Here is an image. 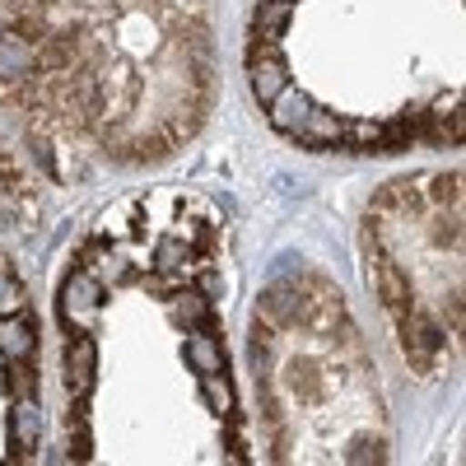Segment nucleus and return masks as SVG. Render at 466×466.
I'll return each instance as SVG.
<instances>
[{
	"instance_id": "nucleus-1",
	"label": "nucleus",
	"mask_w": 466,
	"mask_h": 466,
	"mask_svg": "<svg viewBox=\"0 0 466 466\" xmlns=\"http://www.w3.org/2000/svg\"><path fill=\"white\" fill-rule=\"evenodd\" d=\"M98 303H103V285L94 280V270H75V276L66 280V289H61V313H66V322H75L80 331H89Z\"/></svg>"
},
{
	"instance_id": "nucleus-2",
	"label": "nucleus",
	"mask_w": 466,
	"mask_h": 466,
	"mask_svg": "<svg viewBox=\"0 0 466 466\" xmlns=\"http://www.w3.org/2000/svg\"><path fill=\"white\" fill-rule=\"evenodd\" d=\"M37 75V43L24 33H0V85H24Z\"/></svg>"
},
{
	"instance_id": "nucleus-3",
	"label": "nucleus",
	"mask_w": 466,
	"mask_h": 466,
	"mask_svg": "<svg viewBox=\"0 0 466 466\" xmlns=\"http://www.w3.org/2000/svg\"><path fill=\"white\" fill-rule=\"evenodd\" d=\"M308 313V294L299 289V280H276L261 294V318L276 322V327H294Z\"/></svg>"
},
{
	"instance_id": "nucleus-4",
	"label": "nucleus",
	"mask_w": 466,
	"mask_h": 466,
	"mask_svg": "<svg viewBox=\"0 0 466 466\" xmlns=\"http://www.w3.org/2000/svg\"><path fill=\"white\" fill-rule=\"evenodd\" d=\"M248 80H252V94L257 103H270L285 85H289V66L280 52H266V56H248Z\"/></svg>"
},
{
	"instance_id": "nucleus-5",
	"label": "nucleus",
	"mask_w": 466,
	"mask_h": 466,
	"mask_svg": "<svg viewBox=\"0 0 466 466\" xmlns=\"http://www.w3.org/2000/svg\"><path fill=\"white\" fill-rule=\"evenodd\" d=\"M66 387H70V397H89V387H94V340L89 336H70L66 345Z\"/></svg>"
},
{
	"instance_id": "nucleus-6",
	"label": "nucleus",
	"mask_w": 466,
	"mask_h": 466,
	"mask_svg": "<svg viewBox=\"0 0 466 466\" xmlns=\"http://www.w3.org/2000/svg\"><path fill=\"white\" fill-rule=\"evenodd\" d=\"M294 140L308 145V149H336L345 140V122H340L336 112H327V107H313V112L303 116V127L294 131Z\"/></svg>"
},
{
	"instance_id": "nucleus-7",
	"label": "nucleus",
	"mask_w": 466,
	"mask_h": 466,
	"mask_svg": "<svg viewBox=\"0 0 466 466\" xmlns=\"http://www.w3.org/2000/svg\"><path fill=\"white\" fill-rule=\"evenodd\" d=\"M266 107H270V112H266V116H270V127H276V131H289V136H294V131L303 127V116L313 112V98H308L303 89H294V85H285V89H280L276 98H270Z\"/></svg>"
},
{
	"instance_id": "nucleus-8",
	"label": "nucleus",
	"mask_w": 466,
	"mask_h": 466,
	"mask_svg": "<svg viewBox=\"0 0 466 466\" xmlns=\"http://www.w3.org/2000/svg\"><path fill=\"white\" fill-rule=\"evenodd\" d=\"M373 285H378V294H382V303H387V313L392 318H401V313H410V285H406V276L392 266V261H378L373 266V276H369Z\"/></svg>"
},
{
	"instance_id": "nucleus-9",
	"label": "nucleus",
	"mask_w": 466,
	"mask_h": 466,
	"mask_svg": "<svg viewBox=\"0 0 466 466\" xmlns=\"http://www.w3.org/2000/svg\"><path fill=\"white\" fill-rule=\"evenodd\" d=\"M33 345H37V331H33V322L24 313L0 318V355L5 360H28Z\"/></svg>"
},
{
	"instance_id": "nucleus-10",
	"label": "nucleus",
	"mask_w": 466,
	"mask_h": 466,
	"mask_svg": "<svg viewBox=\"0 0 466 466\" xmlns=\"http://www.w3.org/2000/svg\"><path fill=\"white\" fill-rule=\"evenodd\" d=\"M289 15H294V0H261L257 15H252V33L266 37V43H276L280 28L289 24Z\"/></svg>"
},
{
	"instance_id": "nucleus-11",
	"label": "nucleus",
	"mask_w": 466,
	"mask_h": 466,
	"mask_svg": "<svg viewBox=\"0 0 466 466\" xmlns=\"http://www.w3.org/2000/svg\"><path fill=\"white\" fill-rule=\"evenodd\" d=\"M37 430H43L37 401L19 397V401H15V410H10V434H15V448H33V443H37Z\"/></svg>"
},
{
	"instance_id": "nucleus-12",
	"label": "nucleus",
	"mask_w": 466,
	"mask_h": 466,
	"mask_svg": "<svg viewBox=\"0 0 466 466\" xmlns=\"http://www.w3.org/2000/svg\"><path fill=\"white\" fill-rule=\"evenodd\" d=\"M187 360L197 373H224V345L215 336H191L187 340Z\"/></svg>"
},
{
	"instance_id": "nucleus-13",
	"label": "nucleus",
	"mask_w": 466,
	"mask_h": 466,
	"mask_svg": "<svg viewBox=\"0 0 466 466\" xmlns=\"http://www.w3.org/2000/svg\"><path fill=\"white\" fill-rule=\"evenodd\" d=\"M201 392H206V401H210L215 415H228L233 410V387H228L224 373H201Z\"/></svg>"
},
{
	"instance_id": "nucleus-14",
	"label": "nucleus",
	"mask_w": 466,
	"mask_h": 466,
	"mask_svg": "<svg viewBox=\"0 0 466 466\" xmlns=\"http://www.w3.org/2000/svg\"><path fill=\"white\" fill-rule=\"evenodd\" d=\"M173 318H177V322H187V327H201V322L210 318V303H206L201 294H191V289H187V294H177V299H173Z\"/></svg>"
},
{
	"instance_id": "nucleus-15",
	"label": "nucleus",
	"mask_w": 466,
	"mask_h": 466,
	"mask_svg": "<svg viewBox=\"0 0 466 466\" xmlns=\"http://www.w3.org/2000/svg\"><path fill=\"white\" fill-rule=\"evenodd\" d=\"M28 308V294L15 276H0V318H10V313H24Z\"/></svg>"
},
{
	"instance_id": "nucleus-16",
	"label": "nucleus",
	"mask_w": 466,
	"mask_h": 466,
	"mask_svg": "<svg viewBox=\"0 0 466 466\" xmlns=\"http://www.w3.org/2000/svg\"><path fill=\"white\" fill-rule=\"evenodd\" d=\"M5 392L19 401V397H33L37 392V378H33V369L24 364V360H15V369L5 373Z\"/></svg>"
},
{
	"instance_id": "nucleus-17",
	"label": "nucleus",
	"mask_w": 466,
	"mask_h": 466,
	"mask_svg": "<svg viewBox=\"0 0 466 466\" xmlns=\"http://www.w3.org/2000/svg\"><path fill=\"white\" fill-rule=\"evenodd\" d=\"M345 136L355 140L360 149H373V154H378V140H382V122H345Z\"/></svg>"
},
{
	"instance_id": "nucleus-18",
	"label": "nucleus",
	"mask_w": 466,
	"mask_h": 466,
	"mask_svg": "<svg viewBox=\"0 0 466 466\" xmlns=\"http://www.w3.org/2000/svg\"><path fill=\"white\" fill-rule=\"evenodd\" d=\"M187 261H191V248H182L177 238L159 243V266H164V270H182Z\"/></svg>"
}]
</instances>
